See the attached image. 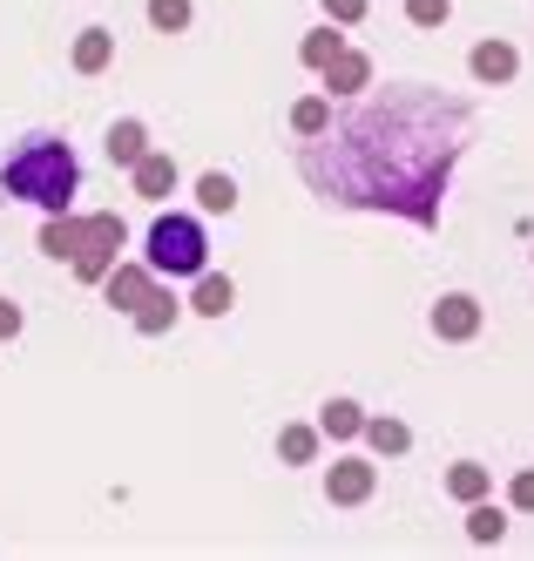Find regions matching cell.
Segmentation results:
<instances>
[{"instance_id": "cell-26", "label": "cell", "mask_w": 534, "mask_h": 561, "mask_svg": "<svg viewBox=\"0 0 534 561\" xmlns=\"http://www.w3.org/2000/svg\"><path fill=\"white\" fill-rule=\"evenodd\" d=\"M325 21H339V27H359V21H365V0H325Z\"/></svg>"}, {"instance_id": "cell-4", "label": "cell", "mask_w": 534, "mask_h": 561, "mask_svg": "<svg viewBox=\"0 0 534 561\" xmlns=\"http://www.w3.org/2000/svg\"><path fill=\"white\" fill-rule=\"evenodd\" d=\"M373 494H379V467L373 460H359V454L332 460V473H325V501L332 507H365Z\"/></svg>"}, {"instance_id": "cell-18", "label": "cell", "mask_w": 534, "mask_h": 561, "mask_svg": "<svg viewBox=\"0 0 534 561\" xmlns=\"http://www.w3.org/2000/svg\"><path fill=\"white\" fill-rule=\"evenodd\" d=\"M196 210H203V217H230V210H237V183H230L224 170H203V176H196Z\"/></svg>"}, {"instance_id": "cell-3", "label": "cell", "mask_w": 534, "mask_h": 561, "mask_svg": "<svg viewBox=\"0 0 534 561\" xmlns=\"http://www.w3.org/2000/svg\"><path fill=\"white\" fill-rule=\"evenodd\" d=\"M122 251H129V224H122L115 210H89V230H81V251L68 257V271L81 277V285H102Z\"/></svg>"}, {"instance_id": "cell-7", "label": "cell", "mask_w": 534, "mask_h": 561, "mask_svg": "<svg viewBox=\"0 0 534 561\" xmlns=\"http://www.w3.org/2000/svg\"><path fill=\"white\" fill-rule=\"evenodd\" d=\"M129 183H136V196H149V204H162V196H177L183 170H177V156H170V149H143L136 163H129Z\"/></svg>"}, {"instance_id": "cell-16", "label": "cell", "mask_w": 534, "mask_h": 561, "mask_svg": "<svg viewBox=\"0 0 534 561\" xmlns=\"http://www.w3.org/2000/svg\"><path fill=\"white\" fill-rule=\"evenodd\" d=\"M102 149H109V163H115V170H129V163H136V156L149 149V129L136 123V115H122V123H109V136H102Z\"/></svg>"}, {"instance_id": "cell-6", "label": "cell", "mask_w": 534, "mask_h": 561, "mask_svg": "<svg viewBox=\"0 0 534 561\" xmlns=\"http://www.w3.org/2000/svg\"><path fill=\"white\" fill-rule=\"evenodd\" d=\"M149 285H156V271H149L143 257H115V264H109V277H102V298H109L122 318H129V311L143 305V291H149Z\"/></svg>"}, {"instance_id": "cell-27", "label": "cell", "mask_w": 534, "mask_h": 561, "mask_svg": "<svg viewBox=\"0 0 534 561\" xmlns=\"http://www.w3.org/2000/svg\"><path fill=\"white\" fill-rule=\"evenodd\" d=\"M21 325H27L21 305H14V298H0V345H14V339H21Z\"/></svg>"}, {"instance_id": "cell-15", "label": "cell", "mask_w": 534, "mask_h": 561, "mask_svg": "<svg viewBox=\"0 0 534 561\" xmlns=\"http://www.w3.org/2000/svg\"><path fill=\"white\" fill-rule=\"evenodd\" d=\"M446 494H454L461 507H467V501H487V494H495V467H480V460H454V467H446Z\"/></svg>"}, {"instance_id": "cell-20", "label": "cell", "mask_w": 534, "mask_h": 561, "mask_svg": "<svg viewBox=\"0 0 534 561\" xmlns=\"http://www.w3.org/2000/svg\"><path fill=\"white\" fill-rule=\"evenodd\" d=\"M332 129V95H305V102H292V136H325Z\"/></svg>"}, {"instance_id": "cell-14", "label": "cell", "mask_w": 534, "mask_h": 561, "mask_svg": "<svg viewBox=\"0 0 534 561\" xmlns=\"http://www.w3.org/2000/svg\"><path fill=\"white\" fill-rule=\"evenodd\" d=\"M68 61H75V75H109V61H115V34H109V27H81L75 48H68Z\"/></svg>"}, {"instance_id": "cell-5", "label": "cell", "mask_w": 534, "mask_h": 561, "mask_svg": "<svg viewBox=\"0 0 534 561\" xmlns=\"http://www.w3.org/2000/svg\"><path fill=\"white\" fill-rule=\"evenodd\" d=\"M480 298H467V291H446L440 305H433V339H446V345H467V339H480Z\"/></svg>"}, {"instance_id": "cell-8", "label": "cell", "mask_w": 534, "mask_h": 561, "mask_svg": "<svg viewBox=\"0 0 534 561\" xmlns=\"http://www.w3.org/2000/svg\"><path fill=\"white\" fill-rule=\"evenodd\" d=\"M467 68H474V82H480V89H508L514 75H521V48L495 34V42H480V48L467 55Z\"/></svg>"}, {"instance_id": "cell-12", "label": "cell", "mask_w": 534, "mask_h": 561, "mask_svg": "<svg viewBox=\"0 0 534 561\" xmlns=\"http://www.w3.org/2000/svg\"><path fill=\"white\" fill-rule=\"evenodd\" d=\"M81 230H89V217H81V210H55L48 224H41V257L68 264V257L81 251Z\"/></svg>"}, {"instance_id": "cell-25", "label": "cell", "mask_w": 534, "mask_h": 561, "mask_svg": "<svg viewBox=\"0 0 534 561\" xmlns=\"http://www.w3.org/2000/svg\"><path fill=\"white\" fill-rule=\"evenodd\" d=\"M508 514H534V467H521L508 480Z\"/></svg>"}, {"instance_id": "cell-1", "label": "cell", "mask_w": 534, "mask_h": 561, "mask_svg": "<svg viewBox=\"0 0 534 561\" xmlns=\"http://www.w3.org/2000/svg\"><path fill=\"white\" fill-rule=\"evenodd\" d=\"M0 190L14 204H34V210H75V190H81V163L61 136H27L14 142V156L0 163Z\"/></svg>"}, {"instance_id": "cell-24", "label": "cell", "mask_w": 534, "mask_h": 561, "mask_svg": "<svg viewBox=\"0 0 534 561\" xmlns=\"http://www.w3.org/2000/svg\"><path fill=\"white\" fill-rule=\"evenodd\" d=\"M406 21L413 27H446L454 21V0H406Z\"/></svg>"}, {"instance_id": "cell-11", "label": "cell", "mask_w": 534, "mask_h": 561, "mask_svg": "<svg viewBox=\"0 0 534 561\" xmlns=\"http://www.w3.org/2000/svg\"><path fill=\"white\" fill-rule=\"evenodd\" d=\"M359 439H365V447H373L379 460H399V454H413V426H406V420H393V413H365Z\"/></svg>"}, {"instance_id": "cell-17", "label": "cell", "mask_w": 534, "mask_h": 561, "mask_svg": "<svg viewBox=\"0 0 534 561\" xmlns=\"http://www.w3.org/2000/svg\"><path fill=\"white\" fill-rule=\"evenodd\" d=\"M359 426H365L359 399H325L318 407V439H359Z\"/></svg>"}, {"instance_id": "cell-9", "label": "cell", "mask_w": 534, "mask_h": 561, "mask_svg": "<svg viewBox=\"0 0 534 561\" xmlns=\"http://www.w3.org/2000/svg\"><path fill=\"white\" fill-rule=\"evenodd\" d=\"M177 318H183V298H177V291H170V285H162V277H156V285L143 291V305L129 311V325H136L143 339H162V332L177 325Z\"/></svg>"}, {"instance_id": "cell-2", "label": "cell", "mask_w": 534, "mask_h": 561, "mask_svg": "<svg viewBox=\"0 0 534 561\" xmlns=\"http://www.w3.org/2000/svg\"><path fill=\"white\" fill-rule=\"evenodd\" d=\"M143 264H149L156 277H196V271H211V237H203L196 217L162 210V217L149 224V237H143Z\"/></svg>"}, {"instance_id": "cell-19", "label": "cell", "mask_w": 534, "mask_h": 561, "mask_svg": "<svg viewBox=\"0 0 534 561\" xmlns=\"http://www.w3.org/2000/svg\"><path fill=\"white\" fill-rule=\"evenodd\" d=\"M508 535V507H495V501H467V541L474 548H495Z\"/></svg>"}, {"instance_id": "cell-23", "label": "cell", "mask_w": 534, "mask_h": 561, "mask_svg": "<svg viewBox=\"0 0 534 561\" xmlns=\"http://www.w3.org/2000/svg\"><path fill=\"white\" fill-rule=\"evenodd\" d=\"M190 21H196L190 0H149V27H156V34H183Z\"/></svg>"}, {"instance_id": "cell-13", "label": "cell", "mask_w": 534, "mask_h": 561, "mask_svg": "<svg viewBox=\"0 0 534 561\" xmlns=\"http://www.w3.org/2000/svg\"><path fill=\"white\" fill-rule=\"evenodd\" d=\"M230 305H237V285L224 271H196V291L183 298V311H196V318H230Z\"/></svg>"}, {"instance_id": "cell-21", "label": "cell", "mask_w": 534, "mask_h": 561, "mask_svg": "<svg viewBox=\"0 0 534 561\" xmlns=\"http://www.w3.org/2000/svg\"><path fill=\"white\" fill-rule=\"evenodd\" d=\"M339 48H345V34H339V21H325V27H311L305 42H298V61H305V68H325V61H332Z\"/></svg>"}, {"instance_id": "cell-22", "label": "cell", "mask_w": 534, "mask_h": 561, "mask_svg": "<svg viewBox=\"0 0 534 561\" xmlns=\"http://www.w3.org/2000/svg\"><path fill=\"white\" fill-rule=\"evenodd\" d=\"M277 460L284 467H311L318 460V426H284L277 433Z\"/></svg>"}, {"instance_id": "cell-10", "label": "cell", "mask_w": 534, "mask_h": 561, "mask_svg": "<svg viewBox=\"0 0 534 561\" xmlns=\"http://www.w3.org/2000/svg\"><path fill=\"white\" fill-rule=\"evenodd\" d=\"M318 75H325V95H359V89H373V55L339 48V55L325 61Z\"/></svg>"}]
</instances>
